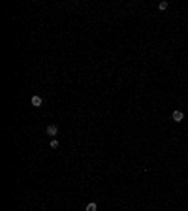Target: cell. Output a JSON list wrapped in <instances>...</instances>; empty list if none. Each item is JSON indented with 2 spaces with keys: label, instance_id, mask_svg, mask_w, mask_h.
<instances>
[{
  "label": "cell",
  "instance_id": "cell-1",
  "mask_svg": "<svg viewBox=\"0 0 188 211\" xmlns=\"http://www.w3.org/2000/svg\"><path fill=\"white\" fill-rule=\"evenodd\" d=\"M171 119H173L175 123H181L182 119H184V113H182L181 109H175L173 113H171Z\"/></svg>",
  "mask_w": 188,
  "mask_h": 211
},
{
  "label": "cell",
  "instance_id": "cell-2",
  "mask_svg": "<svg viewBox=\"0 0 188 211\" xmlns=\"http://www.w3.org/2000/svg\"><path fill=\"white\" fill-rule=\"evenodd\" d=\"M45 132H47V136H57V134H58V126L57 125H49Z\"/></svg>",
  "mask_w": 188,
  "mask_h": 211
},
{
  "label": "cell",
  "instance_id": "cell-3",
  "mask_svg": "<svg viewBox=\"0 0 188 211\" xmlns=\"http://www.w3.org/2000/svg\"><path fill=\"white\" fill-rule=\"evenodd\" d=\"M30 104H32L34 107H40V106L43 104V98H42V96H32V100H30Z\"/></svg>",
  "mask_w": 188,
  "mask_h": 211
},
{
  "label": "cell",
  "instance_id": "cell-4",
  "mask_svg": "<svg viewBox=\"0 0 188 211\" xmlns=\"http://www.w3.org/2000/svg\"><path fill=\"white\" fill-rule=\"evenodd\" d=\"M85 211H98V205H96L94 202H90V204L85 205Z\"/></svg>",
  "mask_w": 188,
  "mask_h": 211
},
{
  "label": "cell",
  "instance_id": "cell-5",
  "mask_svg": "<svg viewBox=\"0 0 188 211\" xmlns=\"http://www.w3.org/2000/svg\"><path fill=\"white\" fill-rule=\"evenodd\" d=\"M167 6H169L167 2H160L158 4V9H160V12H164V9H167Z\"/></svg>",
  "mask_w": 188,
  "mask_h": 211
},
{
  "label": "cell",
  "instance_id": "cell-6",
  "mask_svg": "<svg viewBox=\"0 0 188 211\" xmlns=\"http://www.w3.org/2000/svg\"><path fill=\"white\" fill-rule=\"evenodd\" d=\"M51 147L57 149V147H58V140H51Z\"/></svg>",
  "mask_w": 188,
  "mask_h": 211
}]
</instances>
